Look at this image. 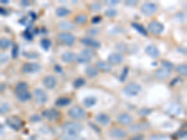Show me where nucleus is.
Here are the masks:
<instances>
[{
    "instance_id": "nucleus-35",
    "label": "nucleus",
    "mask_w": 187,
    "mask_h": 140,
    "mask_svg": "<svg viewBox=\"0 0 187 140\" xmlns=\"http://www.w3.org/2000/svg\"><path fill=\"white\" fill-rule=\"evenodd\" d=\"M84 84H85V79H82V78H79V79H77L76 80L74 81V83H73L74 87H76V88L82 87V86H83Z\"/></svg>"
},
{
    "instance_id": "nucleus-43",
    "label": "nucleus",
    "mask_w": 187,
    "mask_h": 140,
    "mask_svg": "<svg viewBox=\"0 0 187 140\" xmlns=\"http://www.w3.org/2000/svg\"><path fill=\"white\" fill-rule=\"evenodd\" d=\"M88 33L90 34V35H93V36H96V35L98 34V29H89Z\"/></svg>"
},
{
    "instance_id": "nucleus-6",
    "label": "nucleus",
    "mask_w": 187,
    "mask_h": 140,
    "mask_svg": "<svg viewBox=\"0 0 187 140\" xmlns=\"http://www.w3.org/2000/svg\"><path fill=\"white\" fill-rule=\"evenodd\" d=\"M40 69V65L37 63H26L22 67V71L25 74L29 73H36Z\"/></svg>"
},
{
    "instance_id": "nucleus-2",
    "label": "nucleus",
    "mask_w": 187,
    "mask_h": 140,
    "mask_svg": "<svg viewBox=\"0 0 187 140\" xmlns=\"http://www.w3.org/2000/svg\"><path fill=\"white\" fill-rule=\"evenodd\" d=\"M124 93H126L127 95H130V96H135L137 94H139L141 91V86L139 85L137 83L135 82H132V83H129L127 84L126 87L124 88Z\"/></svg>"
},
{
    "instance_id": "nucleus-41",
    "label": "nucleus",
    "mask_w": 187,
    "mask_h": 140,
    "mask_svg": "<svg viewBox=\"0 0 187 140\" xmlns=\"http://www.w3.org/2000/svg\"><path fill=\"white\" fill-rule=\"evenodd\" d=\"M8 57L6 55V54H4V53L0 54V63H5L8 61Z\"/></svg>"
},
{
    "instance_id": "nucleus-30",
    "label": "nucleus",
    "mask_w": 187,
    "mask_h": 140,
    "mask_svg": "<svg viewBox=\"0 0 187 140\" xmlns=\"http://www.w3.org/2000/svg\"><path fill=\"white\" fill-rule=\"evenodd\" d=\"M96 103V97H93V96L87 97V98L84 99V101H83V104H84V105H85V107H93Z\"/></svg>"
},
{
    "instance_id": "nucleus-5",
    "label": "nucleus",
    "mask_w": 187,
    "mask_h": 140,
    "mask_svg": "<svg viewBox=\"0 0 187 140\" xmlns=\"http://www.w3.org/2000/svg\"><path fill=\"white\" fill-rule=\"evenodd\" d=\"M68 115L73 119H82L85 116V111L82 107L79 106L72 107L68 110Z\"/></svg>"
},
{
    "instance_id": "nucleus-14",
    "label": "nucleus",
    "mask_w": 187,
    "mask_h": 140,
    "mask_svg": "<svg viewBox=\"0 0 187 140\" xmlns=\"http://www.w3.org/2000/svg\"><path fill=\"white\" fill-rule=\"evenodd\" d=\"M82 43L83 45L91 48H95V49H98L100 47V42L96 40L95 38H82Z\"/></svg>"
},
{
    "instance_id": "nucleus-37",
    "label": "nucleus",
    "mask_w": 187,
    "mask_h": 140,
    "mask_svg": "<svg viewBox=\"0 0 187 140\" xmlns=\"http://www.w3.org/2000/svg\"><path fill=\"white\" fill-rule=\"evenodd\" d=\"M90 8H91V10H93V11H98L100 8H101V5L99 3H97V2H93L91 4V6H90Z\"/></svg>"
},
{
    "instance_id": "nucleus-15",
    "label": "nucleus",
    "mask_w": 187,
    "mask_h": 140,
    "mask_svg": "<svg viewBox=\"0 0 187 140\" xmlns=\"http://www.w3.org/2000/svg\"><path fill=\"white\" fill-rule=\"evenodd\" d=\"M43 116L49 120H55L58 119L59 113L55 109H47L43 111Z\"/></svg>"
},
{
    "instance_id": "nucleus-3",
    "label": "nucleus",
    "mask_w": 187,
    "mask_h": 140,
    "mask_svg": "<svg viewBox=\"0 0 187 140\" xmlns=\"http://www.w3.org/2000/svg\"><path fill=\"white\" fill-rule=\"evenodd\" d=\"M58 39L62 44L68 45V46H72L75 43V37L68 32H61L58 34Z\"/></svg>"
},
{
    "instance_id": "nucleus-31",
    "label": "nucleus",
    "mask_w": 187,
    "mask_h": 140,
    "mask_svg": "<svg viewBox=\"0 0 187 140\" xmlns=\"http://www.w3.org/2000/svg\"><path fill=\"white\" fill-rule=\"evenodd\" d=\"M132 26L134 27V28L137 31V32H140L141 35L147 36V31H146V29H145L142 25H140V24H137V22H133Z\"/></svg>"
},
{
    "instance_id": "nucleus-26",
    "label": "nucleus",
    "mask_w": 187,
    "mask_h": 140,
    "mask_svg": "<svg viewBox=\"0 0 187 140\" xmlns=\"http://www.w3.org/2000/svg\"><path fill=\"white\" fill-rule=\"evenodd\" d=\"M71 103V100L68 97H60L55 101V105L57 107H65Z\"/></svg>"
},
{
    "instance_id": "nucleus-19",
    "label": "nucleus",
    "mask_w": 187,
    "mask_h": 140,
    "mask_svg": "<svg viewBox=\"0 0 187 140\" xmlns=\"http://www.w3.org/2000/svg\"><path fill=\"white\" fill-rule=\"evenodd\" d=\"M118 120L120 123H122L124 125H127L132 121V118H131V116L127 113H122L119 115Z\"/></svg>"
},
{
    "instance_id": "nucleus-25",
    "label": "nucleus",
    "mask_w": 187,
    "mask_h": 140,
    "mask_svg": "<svg viewBox=\"0 0 187 140\" xmlns=\"http://www.w3.org/2000/svg\"><path fill=\"white\" fill-rule=\"evenodd\" d=\"M96 67L98 68L99 70L102 71H105V72H109L111 70V67L110 65L108 64V63H105L103 61H98L96 63Z\"/></svg>"
},
{
    "instance_id": "nucleus-48",
    "label": "nucleus",
    "mask_w": 187,
    "mask_h": 140,
    "mask_svg": "<svg viewBox=\"0 0 187 140\" xmlns=\"http://www.w3.org/2000/svg\"><path fill=\"white\" fill-rule=\"evenodd\" d=\"M3 130H4V127H3V126H2L1 124H0V133L3 132Z\"/></svg>"
},
{
    "instance_id": "nucleus-11",
    "label": "nucleus",
    "mask_w": 187,
    "mask_h": 140,
    "mask_svg": "<svg viewBox=\"0 0 187 140\" xmlns=\"http://www.w3.org/2000/svg\"><path fill=\"white\" fill-rule=\"evenodd\" d=\"M7 123L11 128L15 130H19L22 126H23V121H22V120L15 116H12L10 118H8L7 120Z\"/></svg>"
},
{
    "instance_id": "nucleus-21",
    "label": "nucleus",
    "mask_w": 187,
    "mask_h": 140,
    "mask_svg": "<svg viewBox=\"0 0 187 140\" xmlns=\"http://www.w3.org/2000/svg\"><path fill=\"white\" fill-rule=\"evenodd\" d=\"M61 58H62V60H63V62H65V63H71L76 59V55L71 52H66L62 54Z\"/></svg>"
},
{
    "instance_id": "nucleus-27",
    "label": "nucleus",
    "mask_w": 187,
    "mask_h": 140,
    "mask_svg": "<svg viewBox=\"0 0 187 140\" xmlns=\"http://www.w3.org/2000/svg\"><path fill=\"white\" fill-rule=\"evenodd\" d=\"M58 27L61 29V30H64V31H66V30H70V29H73L74 28V25L71 24L70 22L68 21H64V22H60L59 24H58Z\"/></svg>"
},
{
    "instance_id": "nucleus-46",
    "label": "nucleus",
    "mask_w": 187,
    "mask_h": 140,
    "mask_svg": "<svg viewBox=\"0 0 187 140\" xmlns=\"http://www.w3.org/2000/svg\"><path fill=\"white\" fill-rule=\"evenodd\" d=\"M4 89H5V85H4V84H0V92L4 91Z\"/></svg>"
},
{
    "instance_id": "nucleus-9",
    "label": "nucleus",
    "mask_w": 187,
    "mask_h": 140,
    "mask_svg": "<svg viewBox=\"0 0 187 140\" xmlns=\"http://www.w3.org/2000/svg\"><path fill=\"white\" fill-rule=\"evenodd\" d=\"M34 95H35V99L38 104H44L47 101V93L43 91L42 89L37 88L34 91Z\"/></svg>"
},
{
    "instance_id": "nucleus-42",
    "label": "nucleus",
    "mask_w": 187,
    "mask_h": 140,
    "mask_svg": "<svg viewBox=\"0 0 187 140\" xmlns=\"http://www.w3.org/2000/svg\"><path fill=\"white\" fill-rule=\"evenodd\" d=\"M127 72H128V68L127 67H124V72L123 71V74H122V77H121V80L124 81V79H126V77L127 75Z\"/></svg>"
},
{
    "instance_id": "nucleus-40",
    "label": "nucleus",
    "mask_w": 187,
    "mask_h": 140,
    "mask_svg": "<svg viewBox=\"0 0 187 140\" xmlns=\"http://www.w3.org/2000/svg\"><path fill=\"white\" fill-rule=\"evenodd\" d=\"M64 140H84L79 137H64Z\"/></svg>"
},
{
    "instance_id": "nucleus-33",
    "label": "nucleus",
    "mask_w": 187,
    "mask_h": 140,
    "mask_svg": "<svg viewBox=\"0 0 187 140\" xmlns=\"http://www.w3.org/2000/svg\"><path fill=\"white\" fill-rule=\"evenodd\" d=\"M10 104L5 103V102L0 103V114L6 113V112H8V110H10Z\"/></svg>"
},
{
    "instance_id": "nucleus-23",
    "label": "nucleus",
    "mask_w": 187,
    "mask_h": 140,
    "mask_svg": "<svg viewBox=\"0 0 187 140\" xmlns=\"http://www.w3.org/2000/svg\"><path fill=\"white\" fill-rule=\"evenodd\" d=\"M85 74L88 76V78H95L97 75H98V70L97 68L93 66H88L87 68L85 69Z\"/></svg>"
},
{
    "instance_id": "nucleus-44",
    "label": "nucleus",
    "mask_w": 187,
    "mask_h": 140,
    "mask_svg": "<svg viewBox=\"0 0 187 140\" xmlns=\"http://www.w3.org/2000/svg\"><path fill=\"white\" fill-rule=\"evenodd\" d=\"M100 21H101L100 17H95V18H93L92 22H93V24H97V22H99Z\"/></svg>"
},
{
    "instance_id": "nucleus-34",
    "label": "nucleus",
    "mask_w": 187,
    "mask_h": 140,
    "mask_svg": "<svg viewBox=\"0 0 187 140\" xmlns=\"http://www.w3.org/2000/svg\"><path fill=\"white\" fill-rule=\"evenodd\" d=\"M176 71L178 73H180L181 75H184V76H186L187 74V66L186 65H180L176 67Z\"/></svg>"
},
{
    "instance_id": "nucleus-4",
    "label": "nucleus",
    "mask_w": 187,
    "mask_h": 140,
    "mask_svg": "<svg viewBox=\"0 0 187 140\" xmlns=\"http://www.w3.org/2000/svg\"><path fill=\"white\" fill-rule=\"evenodd\" d=\"M148 31L152 34L159 35L164 31V25L157 21H153L148 24Z\"/></svg>"
},
{
    "instance_id": "nucleus-22",
    "label": "nucleus",
    "mask_w": 187,
    "mask_h": 140,
    "mask_svg": "<svg viewBox=\"0 0 187 140\" xmlns=\"http://www.w3.org/2000/svg\"><path fill=\"white\" fill-rule=\"evenodd\" d=\"M86 22H87V15L84 14V13L78 14L74 18V22L76 24H85Z\"/></svg>"
},
{
    "instance_id": "nucleus-12",
    "label": "nucleus",
    "mask_w": 187,
    "mask_h": 140,
    "mask_svg": "<svg viewBox=\"0 0 187 140\" xmlns=\"http://www.w3.org/2000/svg\"><path fill=\"white\" fill-rule=\"evenodd\" d=\"M108 64L110 65H119L123 62V55L119 52H113L108 57Z\"/></svg>"
},
{
    "instance_id": "nucleus-45",
    "label": "nucleus",
    "mask_w": 187,
    "mask_h": 140,
    "mask_svg": "<svg viewBox=\"0 0 187 140\" xmlns=\"http://www.w3.org/2000/svg\"><path fill=\"white\" fill-rule=\"evenodd\" d=\"M54 68H55V71H56V70L58 71V72H61V71H62L61 67H60V66H58V65H55V66H54Z\"/></svg>"
},
{
    "instance_id": "nucleus-8",
    "label": "nucleus",
    "mask_w": 187,
    "mask_h": 140,
    "mask_svg": "<svg viewBox=\"0 0 187 140\" xmlns=\"http://www.w3.org/2000/svg\"><path fill=\"white\" fill-rule=\"evenodd\" d=\"M93 56V51L90 49H84L83 51L79 54L77 57V60L79 63H87L91 60Z\"/></svg>"
},
{
    "instance_id": "nucleus-32",
    "label": "nucleus",
    "mask_w": 187,
    "mask_h": 140,
    "mask_svg": "<svg viewBox=\"0 0 187 140\" xmlns=\"http://www.w3.org/2000/svg\"><path fill=\"white\" fill-rule=\"evenodd\" d=\"M40 45L45 51H48L51 47V40L49 38H42L40 40Z\"/></svg>"
},
{
    "instance_id": "nucleus-38",
    "label": "nucleus",
    "mask_w": 187,
    "mask_h": 140,
    "mask_svg": "<svg viewBox=\"0 0 187 140\" xmlns=\"http://www.w3.org/2000/svg\"><path fill=\"white\" fill-rule=\"evenodd\" d=\"M151 140H167V137L164 135H154L151 137Z\"/></svg>"
},
{
    "instance_id": "nucleus-13",
    "label": "nucleus",
    "mask_w": 187,
    "mask_h": 140,
    "mask_svg": "<svg viewBox=\"0 0 187 140\" xmlns=\"http://www.w3.org/2000/svg\"><path fill=\"white\" fill-rule=\"evenodd\" d=\"M56 83L57 81L55 77L52 75H48L43 79V84L45 85V87L48 89H53L56 86Z\"/></svg>"
},
{
    "instance_id": "nucleus-20",
    "label": "nucleus",
    "mask_w": 187,
    "mask_h": 140,
    "mask_svg": "<svg viewBox=\"0 0 187 140\" xmlns=\"http://www.w3.org/2000/svg\"><path fill=\"white\" fill-rule=\"evenodd\" d=\"M96 120L101 125H106L110 121V117L108 115H106L104 113H100V114H98L96 116Z\"/></svg>"
},
{
    "instance_id": "nucleus-36",
    "label": "nucleus",
    "mask_w": 187,
    "mask_h": 140,
    "mask_svg": "<svg viewBox=\"0 0 187 140\" xmlns=\"http://www.w3.org/2000/svg\"><path fill=\"white\" fill-rule=\"evenodd\" d=\"M105 14L108 17H114L117 14V11H116V10H114V8H109V10H106Z\"/></svg>"
},
{
    "instance_id": "nucleus-17",
    "label": "nucleus",
    "mask_w": 187,
    "mask_h": 140,
    "mask_svg": "<svg viewBox=\"0 0 187 140\" xmlns=\"http://www.w3.org/2000/svg\"><path fill=\"white\" fill-rule=\"evenodd\" d=\"M110 134L111 137H115V138H122V137H126V132L121 128H113L110 132Z\"/></svg>"
},
{
    "instance_id": "nucleus-47",
    "label": "nucleus",
    "mask_w": 187,
    "mask_h": 140,
    "mask_svg": "<svg viewBox=\"0 0 187 140\" xmlns=\"http://www.w3.org/2000/svg\"><path fill=\"white\" fill-rule=\"evenodd\" d=\"M107 3H109V4H118L119 2L118 1H110V2H107Z\"/></svg>"
},
{
    "instance_id": "nucleus-1",
    "label": "nucleus",
    "mask_w": 187,
    "mask_h": 140,
    "mask_svg": "<svg viewBox=\"0 0 187 140\" xmlns=\"http://www.w3.org/2000/svg\"><path fill=\"white\" fill-rule=\"evenodd\" d=\"M65 135L64 137H78L82 131V126L77 123H68L63 126Z\"/></svg>"
},
{
    "instance_id": "nucleus-39",
    "label": "nucleus",
    "mask_w": 187,
    "mask_h": 140,
    "mask_svg": "<svg viewBox=\"0 0 187 140\" xmlns=\"http://www.w3.org/2000/svg\"><path fill=\"white\" fill-rule=\"evenodd\" d=\"M162 65L165 66V67H167V68H170V69H172V67H173L172 64L168 62V61H163L162 62Z\"/></svg>"
},
{
    "instance_id": "nucleus-10",
    "label": "nucleus",
    "mask_w": 187,
    "mask_h": 140,
    "mask_svg": "<svg viewBox=\"0 0 187 140\" xmlns=\"http://www.w3.org/2000/svg\"><path fill=\"white\" fill-rule=\"evenodd\" d=\"M170 71H171V69L167 68V67L162 66L161 68H158L156 71H155L154 77L156 79H167L168 76H170Z\"/></svg>"
},
{
    "instance_id": "nucleus-24",
    "label": "nucleus",
    "mask_w": 187,
    "mask_h": 140,
    "mask_svg": "<svg viewBox=\"0 0 187 140\" xmlns=\"http://www.w3.org/2000/svg\"><path fill=\"white\" fill-rule=\"evenodd\" d=\"M26 90H28V84H27V82H25V81H20V82H18L15 86L16 93L23 92V91H26Z\"/></svg>"
},
{
    "instance_id": "nucleus-18",
    "label": "nucleus",
    "mask_w": 187,
    "mask_h": 140,
    "mask_svg": "<svg viewBox=\"0 0 187 140\" xmlns=\"http://www.w3.org/2000/svg\"><path fill=\"white\" fill-rule=\"evenodd\" d=\"M16 95H17L18 100H20L21 102L28 101V100H30V98H31V93H29L28 90H26V91H23V92H20V93H17Z\"/></svg>"
},
{
    "instance_id": "nucleus-16",
    "label": "nucleus",
    "mask_w": 187,
    "mask_h": 140,
    "mask_svg": "<svg viewBox=\"0 0 187 140\" xmlns=\"http://www.w3.org/2000/svg\"><path fill=\"white\" fill-rule=\"evenodd\" d=\"M145 52H146L147 54H148V55H150L151 57H153V58L158 57L159 54H160L159 49H157L156 46H154V45H149V46L146 48Z\"/></svg>"
},
{
    "instance_id": "nucleus-7",
    "label": "nucleus",
    "mask_w": 187,
    "mask_h": 140,
    "mask_svg": "<svg viewBox=\"0 0 187 140\" xmlns=\"http://www.w3.org/2000/svg\"><path fill=\"white\" fill-rule=\"evenodd\" d=\"M141 12L145 15H153L154 13L156 12L157 6L154 3H144L140 8Z\"/></svg>"
},
{
    "instance_id": "nucleus-29",
    "label": "nucleus",
    "mask_w": 187,
    "mask_h": 140,
    "mask_svg": "<svg viewBox=\"0 0 187 140\" xmlns=\"http://www.w3.org/2000/svg\"><path fill=\"white\" fill-rule=\"evenodd\" d=\"M70 11L68 8H66L65 7H60L56 10V15L58 17H65L68 14Z\"/></svg>"
},
{
    "instance_id": "nucleus-28",
    "label": "nucleus",
    "mask_w": 187,
    "mask_h": 140,
    "mask_svg": "<svg viewBox=\"0 0 187 140\" xmlns=\"http://www.w3.org/2000/svg\"><path fill=\"white\" fill-rule=\"evenodd\" d=\"M10 40L7 38H0V49H8L10 47Z\"/></svg>"
}]
</instances>
